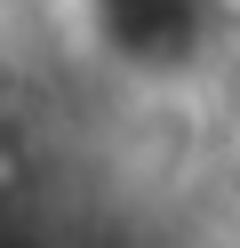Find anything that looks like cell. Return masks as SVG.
<instances>
[{
    "label": "cell",
    "mask_w": 240,
    "mask_h": 248,
    "mask_svg": "<svg viewBox=\"0 0 240 248\" xmlns=\"http://www.w3.org/2000/svg\"><path fill=\"white\" fill-rule=\"evenodd\" d=\"M88 40L136 80H176L216 48L224 0H80Z\"/></svg>",
    "instance_id": "6da1fadb"
}]
</instances>
